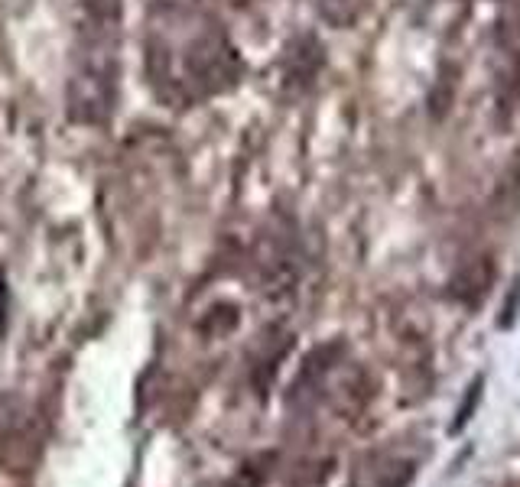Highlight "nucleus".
<instances>
[{
  "instance_id": "1",
  "label": "nucleus",
  "mask_w": 520,
  "mask_h": 487,
  "mask_svg": "<svg viewBox=\"0 0 520 487\" xmlns=\"http://www.w3.org/2000/svg\"><path fill=\"white\" fill-rule=\"evenodd\" d=\"M117 33L88 26L78 46L75 72L69 78V117L78 124L101 127L111 121L117 101Z\"/></svg>"
},
{
  "instance_id": "2",
  "label": "nucleus",
  "mask_w": 520,
  "mask_h": 487,
  "mask_svg": "<svg viewBox=\"0 0 520 487\" xmlns=\"http://www.w3.org/2000/svg\"><path fill=\"white\" fill-rule=\"evenodd\" d=\"M241 75V59L234 52L225 30L208 20L182 52V98H212L228 91Z\"/></svg>"
},
{
  "instance_id": "3",
  "label": "nucleus",
  "mask_w": 520,
  "mask_h": 487,
  "mask_svg": "<svg viewBox=\"0 0 520 487\" xmlns=\"http://www.w3.org/2000/svg\"><path fill=\"white\" fill-rule=\"evenodd\" d=\"M494 276H498V270H494V263H491L488 254L472 257V260H465L459 267V273L452 276L449 293H452V299H459L462 306L478 309L481 302L488 299V293H491Z\"/></svg>"
},
{
  "instance_id": "4",
  "label": "nucleus",
  "mask_w": 520,
  "mask_h": 487,
  "mask_svg": "<svg viewBox=\"0 0 520 487\" xmlns=\"http://www.w3.org/2000/svg\"><path fill=\"white\" fill-rule=\"evenodd\" d=\"M88 7V26L95 30H114L124 17V0H85Z\"/></svg>"
},
{
  "instance_id": "5",
  "label": "nucleus",
  "mask_w": 520,
  "mask_h": 487,
  "mask_svg": "<svg viewBox=\"0 0 520 487\" xmlns=\"http://www.w3.org/2000/svg\"><path fill=\"white\" fill-rule=\"evenodd\" d=\"M319 10H322V17L325 20H332V23H351L355 20V13L361 7V0H316Z\"/></svg>"
},
{
  "instance_id": "6",
  "label": "nucleus",
  "mask_w": 520,
  "mask_h": 487,
  "mask_svg": "<svg viewBox=\"0 0 520 487\" xmlns=\"http://www.w3.org/2000/svg\"><path fill=\"white\" fill-rule=\"evenodd\" d=\"M481 384H485V377H475V384H472V390L465 393V400H462V406H459V413H455V423H452V432H459L468 419H472V413H475V403L481 400Z\"/></svg>"
},
{
  "instance_id": "7",
  "label": "nucleus",
  "mask_w": 520,
  "mask_h": 487,
  "mask_svg": "<svg viewBox=\"0 0 520 487\" xmlns=\"http://www.w3.org/2000/svg\"><path fill=\"white\" fill-rule=\"evenodd\" d=\"M517 299H520V283H514L511 296H507V306H504V319H501V325H504V328L511 325V315H514V306H517Z\"/></svg>"
},
{
  "instance_id": "8",
  "label": "nucleus",
  "mask_w": 520,
  "mask_h": 487,
  "mask_svg": "<svg viewBox=\"0 0 520 487\" xmlns=\"http://www.w3.org/2000/svg\"><path fill=\"white\" fill-rule=\"evenodd\" d=\"M186 4H192V0H163V7H173V10H182Z\"/></svg>"
},
{
  "instance_id": "9",
  "label": "nucleus",
  "mask_w": 520,
  "mask_h": 487,
  "mask_svg": "<svg viewBox=\"0 0 520 487\" xmlns=\"http://www.w3.org/2000/svg\"><path fill=\"white\" fill-rule=\"evenodd\" d=\"M231 7H244V4H251V0H228Z\"/></svg>"
}]
</instances>
